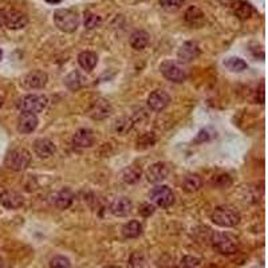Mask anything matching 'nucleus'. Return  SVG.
<instances>
[{"label": "nucleus", "instance_id": "nucleus-1", "mask_svg": "<svg viewBox=\"0 0 268 268\" xmlns=\"http://www.w3.org/2000/svg\"><path fill=\"white\" fill-rule=\"evenodd\" d=\"M210 241L214 249L221 255H233L239 251V240L229 232H213Z\"/></svg>", "mask_w": 268, "mask_h": 268}, {"label": "nucleus", "instance_id": "nucleus-2", "mask_svg": "<svg viewBox=\"0 0 268 268\" xmlns=\"http://www.w3.org/2000/svg\"><path fill=\"white\" fill-rule=\"evenodd\" d=\"M210 220L219 227L231 228L240 223V213L233 206H217L210 214Z\"/></svg>", "mask_w": 268, "mask_h": 268}, {"label": "nucleus", "instance_id": "nucleus-3", "mask_svg": "<svg viewBox=\"0 0 268 268\" xmlns=\"http://www.w3.org/2000/svg\"><path fill=\"white\" fill-rule=\"evenodd\" d=\"M31 164V154L29 150L23 148H17L10 150L5 158V165L10 170L14 172H22L26 170Z\"/></svg>", "mask_w": 268, "mask_h": 268}, {"label": "nucleus", "instance_id": "nucleus-4", "mask_svg": "<svg viewBox=\"0 0 268 268\" xmlns=\"http://www.w3.org/2000/svg\"><path fill=\"white\" fill-rule=\"evenodd\" d=\"M54 23L63 33H74L79 26V17L73 10H57L54 13Z\"/></svg>", "mask_w": 268, "mask_h": 268}, {"label": "nucleus", "instance_id": "nucleus-5", "mask_svg": "<svg viewBox=\"0 0 268 268\" xmlns=\"http://www.w3.org/2000/svg\"><path fill=\"white\" fill-rule=\"evenodd\" d=\"M47 98L45 95L41 94H30L23 97L22 99H19L18 102V107L22 113H33V114H37V113L43 112L47 106Z\"/></svg>", "mask_w": 268, "mask_h": 268}, {"label": "nucleus", "instance_id": "nucleus-6", "mask_svg": "<svg viewBox=\"0 0 268 268\" xmlns=\"http://www.w3.org/2000/svg\"><path fill=\"white\" fill-rule=\"evenodd\" d=\"M149 197L157 206L161 208H169L174 204V193L169 186L158 185L153 188Z\"/></svg>", "mask_w": 268, "mask_h": 268}, {"label": "nucleus", "instance_id": "nucleus-7", "mask_svg": "<svg viewBox=\"0 0 268 268\" xmlns=\"http://www.w3.org/2000/svg\"><path fill=\"white\" fill-rule=\"evenodd\" d=\"M160 70L161 74L170 82L181 83L186 79V71L178 63L172 62V61H165L161 63Z\"/></svg>", "mask_w": 268, "mask_h": 268}, {"label": "nucleus", "instance_id": "nucleus-8", "mask_svg": "<svg viewBox=\"0 0 268 268\" xmlns=\"http://www.w3.org/2000/svg\"><path fill=\"white\" fill-rule=\"evenodd\" d=\"M113 113V107L110 102L105 98H98L93 101L87 110V114L90 116V118L95 121H102L106 120L107 117H110Z\"/></svg>", "mask_w": 268, "mask_h": 268}, {"label": "nucleus", "instance_id": "nucleus-9", "mask_svg": "<svg viewBox=\"0 0 268 268\" xmlns=\"http://www.w3.org/2000/svg\"><path fill=\"white\" fill-rule=\"evenodd\" d=\"M0 204L7 209H18L23 205V198L17 192L6 189L5 186L0 185Z\"/></svg>", "mask_w": 268, "mask_h": 268}, {"label": "nucleus", "instance_id": "nucleus-10", "mask_svg": "<svg viewBox=\"0 0 268 268\" xmlns=\"http://www.w3.org/2000/svg\"><path fill=\"white\" fill-rule=\"evenodd\" d=\"M29 25V17L22 11L11 10L6 11V23L5 26L10 30H22Z\"/></svg>", "mask_w": 268, "mask_h": 268}, {"label": "nucleus", "instance_id": "nucleus-11", "mask_svg": "<svg viewBox=\"0 0 268 268\" xmlns=\"http://www.w3.org/2000/svg\"><path fill=\"white\" fill-rule=\"evenodd\" d=\"M170 95L164 90H154L148 98V106L154 112H162L169 106Z\"/></svg>", "mask_w": 268, "mask_h": 268}, {"label": "nucleus", "instance_id": "nucleus-12", "mask_svg": "<svg viewBox=\"0 0 268 268\" xmlns=\"http://www.w3.org/2000/svg\"><path fill=\"white\" fill-rule=\"evenodd\" d=\"M168 174H169V168L164 162H156L149 166L146 170V178L152 184H160L164 180H166Z\"/></svg>", "mask_w": 268, "mask_h": 268}, {"label": "nucleus", "instance_id": "nucleus-13", "mask_svg": "<svg viewBox=\"0 0 268 268\" xmlns=\"http://www.w3.org/2000/svg\"><path fill=\"white\" fill-rule=\"evenodd\" d=\"M200 55V47L196 42H185L178 49L177 57L181 63H189Z\"/></svg>", "mask_w": 268, "mask_h": 268}, {"label": "nucleus", "instance_id": "nucleus-14", "mask_svg": "<svg viewBox=\"0 0 268 268\" xmlns=\"http://www.w3.org/2000/svg\"><path fill=\"white\" fill-rule=\"evenodd\" d=\"M34 152L39 158H50L57 152V148L49 138H38L34 141Z\"/></svg>", "mask_w": 268, "mask_h": 268}, {"label": "nucleus", "instance_id": "nucleus-15", "mask_svg": "<svg viewBox=\"0 0 268 268\" xmlns=\"http://www.w3.org/2000/svg\"><path fill=\"white\" fill-rule=\"evenodd\" d=\"M38 124H39V121H38L37 114L22 113L19 121H18V130L22 134H30L38 128Z\"/></svg>", "mask_w": 268, "mask_h": 268}, {"label": "nucleus", "instance_id": "nucleus-16", "mask_svg": "<svg viewBox=\"0 0 268 268\" xmlns=\"http://www.w3.org/2000/svg\"><path fill=\"white\" fill-rule=\"evenodd\" d=\"M94 133L91 132L90 129H79L73 136V144H74V146L81 149L91 148L94 145Z\"/></svg>", "mask_w": 268, "mask_h": 268}, {"label": "nucleus", "instance_id": "nucleus-17", "mask_svg": "<svg viewBox=\"0 0 268 268\" xmlns=\"http://www.w3.org/2000/svg\"><path fill=\"white\" fill-rule=\"evenodd\" d=\"M47 81H49V77L45 71L34 70L26 75L23 83L27 89H42L46 86Z\"/></svg>", "mask_w": 268, "mask_h": 268}, {"label": "nucleus", "instance_id": "nucleus-18", "mask_svg": "<svg viewBox=\"0 0 268 268\" xmlns=\"http://www.w3.org/2000/svg\"><path fill=\"white\" fill-rule=\"evenodd\" d=\"M133 209V202L130 201V198L128 197H118L116 198L114 201L112 202L110 205V212H112L114 216H118V217H125L128 216Z\"/></svg>", "mask_w": 268, "mask_h": 268}, {"label": "nucleus", "instance_id": "nucleus-19", "mask_svg": "<svg viewBox=\"0 0 268 268\" xmlns=\"http://www.w3.org/2000/svg\"><path fill=\"white\" fill-rule=\"evenodd\" d=\"M74 198L75 196L73 193V190L69 189V188H63L62 190H59L58 193L54 196V204L59 209H67L71 206Z\"/></svg>", "mask_w": 268, "mask_h": 268}, {"label": "nucleus", "instance_id": "nucleus-20", "mask_svg": "<svg viewBox=\"0 0 268 268\" xmlns=\"http://www.w3.org/2000/svg\"><path fill=\"white\" fill-rule=\"evenodd\" d=\"M185 22L192 27H200L202 26V23L205 22V15L202 13L201 10L196 7V6H192L189 9L185 11Z\"/></svg>", "mask_w": 268, "mask_h": 268}, {"label": "nucleus", "instance_id": "nucleus-21", "mask_svg": "<svg viewBox=\"0 0 268 268\" xmlns=\"http://www.w3.org/2000/svg\"><path fill=\"white\" fill-rule=\"evenodd\" d=\"M149 42H150V35L144 30L134 31L132 34V37H130V46L137 51L144 50L149 45Z\"/></svg>", "mask_w": 268, "mask_h": 268}, {"label": "nucleus", "instance_id": "nucleus-22", "mask_svg": "<svg viewBox=\"0 0 268 268\" xmlns=\"http://www.w3.org/2000/svg\"><path fill=\"white\" fill-rule=\"evenodd\" d=\"M232 9H233V14L239 18L240 21H247L252 17V13H253L252 6L244 0H236L232 5Z\"/></svg>", "mask_w": 268, "mask_h": 268}, {"label": "nucleus", "instance_id": "nucleus-23", "mask_svg": "<svg viewBox=\"0 0 268 268\" xmlns=\"http://www.w3.org/2000/svg\"><path fill=\"white\" fill-rule=\"evenodd\" d=\"M97 62H98V57L93 51H82L78 55V63L83 70H94V67L97 66Z\"/></svg>", "mask_w": 268, "mask_h": 268}, {"label": "nucleus", "instance_id": "nucleus-24", "mask_svg": "<svg viewBox=\"0 0 268 268\" xmlns=\"http://www.w3.org/2000/svg\"><path fill=\"white\" fill-rule=\"evenodd\" d=\"M202 185V180L197 174H188L184 181H182V189L185 190L186 193H193L197 192Z\"/></svg>", "mask_w": 268, "mask_h": 268}, {"label": "nucleus", "instance_id": "nucleus-25", "mask_svg": "<svg viewBox=\"0 0 268 268\" xmlns=\"http://www.w3.org/2000/svg\"><path fill=\"white\" fill-rule=\"evenodd\" d=\"M141 233H142V225L137 220H132L122 227V235L126 239H136Z\"/></svg>", "mask_w": 268, "mask_h": 268}, {"label": "nucleus", "instance_id": "nucleus-26", "mask_svg": "<svg viewBox=\"0 0 268 268\" xmlns=\"http://www.w3.org/2000/svg\"><path fill=\"white\" fill-rule=\"evenodd\" d=\"M134 126V121L132 118H129V117H121L118 120H116V122L113 124V130L117 134H121V136H124V134H128L130 130Z\"/></svg>", "mask_w": 268, "mask_h": 268}, {"label": "nucleus", "instance_id": "nucleus-27", "mask_svg": "<svg viewBox=\"0 0 268 268\" xmlns=\"http://www.w3.org/2000/svg\"><path fill=\"white\" fill-rule=\"evenodd\" d=\"M65 85H66L70 90L77 91L83 87V85H85V78H83V75L81 74L79 71H73V73H70V74L65 78Z\"/></svg>", "mask_w": 268, "mask_h": 268}, {"label": "nucleus", "instance_id": "nucleus-28", "mask_svg": "<svg viewBox=\"0 0 268 268\" xmlns=\"http://www.w3.org/2000/svg\"><path fill=\"white\" fill-rule=\"evenodd\" d=\"M141 168L137 165H130L122 172V180L126 184H136L141 178Z\"/></svg>", "mask_w": 268, "mask_h": 268}, {"label": "nucleus", "instance_id": "nucleus-29", "mask_svg": "<svg viewBox=\"0 0 268 268\" xmlns=\"http://www.w3.org/2000/svg\"><path fill=\"white\" fill-rule=\"evenodd\" d=\"M102 23V19L99 15L94 13H90V11H87L85 13V21H83V25L86 27L87 30H94L97 27H99Z\"/></svg>", "mask_w": 268, "mask_h": 268}, {"label": "nucleus", "instance_id": "nucleus-30", "mask_svg": "<svg viewBox=\"0 0 268 268\" xmlns=\"http://www.w3.org/2000/svg\"><path fill=\"white\" fill-rule=\"evenodd\" d=\"M224 65L232 71H236V73H240V71H243L247 69V63L244 62L243 59L240 58H229L227 59Z\"/></svg>", "mask_w": 268, "mask_h": 268}, {"label": "nucleus", "instance_id": "nucleus-31", "mask_svg": "<svg viewBox=\"0 0 268 268\" xmlns=\"http://www.w3.org/2000/svg\"><path fill=\"white\" fill-rule=\"evenodd\" d=\"M156 144V136L153 133H145L138 138V149L152 148Z\"/></svg>", "mask_w": 268, "mask_h": 268}, {"label": "nucleus", "instance_id": "nucleus-32", "mask_svg": "<svg viewBox=\"0 0 268 268\" xmlns=\"http://www.w3.org/2000/svg\"><path fill=\"white\" fill-rule=\"evenodd\" d=\"M70 267H71L70 260L67 259L66 256L57 255L50 260V268H70Z\"/></svg>", "mask_w": 268, "mask_h": 268}, {"label": "nucleus", "instance_id": "nucleus-33", "mask_svg": "<svg viewBox=\"0 0 268 268\" xmlns=\"http://www.w3.org/2000/svg\"><path fill=\"white\" fill-rule=\"evenodd\" d=\"M184 3V0H160L161 9H164L168 13H174L180 10V7Z\"/></svg>", "mask_w": 268, "mask_h": 268}, {"label": "nucleus", "instance_id": "nucleus-34", "mask_svg": "<svg viewBox=\"0 0 268 268\" xmlns=\"http://www.w3.org/2000/svg\"><path fill=\"white\" fill-rule=\"evenodd\" d=\"M201 265H202L201 259L194 257V256H185L181 261L182 268H201Z\"/></svg>", "mask_w": 268, "mask_h": 268}, {"label": "nucleus", "instance_id": "nucleus-35", "mask_svg": "<svg viewBox=\"0 0 268 268\" xmlns=\"http://www.w3.org/2000/svg\"><path fill=\"white\" fill-rule=\"evenodd\" d=\"M130 267L132 268H144L145 267V259L144 255L140 252H136L130 259Z\"/></svg>", "mask_w": 268, "mask_h": 268}, {"label": "nucleus", "instance_id": "nucleus-36", "mask_svg": "<svg viewBox=\"0 0 268 268\" xmlns=\"http://www.w3.org/2000/svg\"><path fill=\"white\" fill-rule=\"evenodd\" d=\"M231 177L228 174H220L213 180V185L219 186V188H225V186L231 185Z\"/></svg>", "mask_w": 268, "mask_h": 268}, {"label": "nucleus", "instance_id": "nucleus-37", "mask_svg": "<svg viewBox=\"0 0 268 268\" xmlns=\"http://www.w3.org/2000/svg\"><path fill=\"white\" fill-rule=\"evenodd\" d=\"M153 212H154V205H153V204L145 202V204H142V205L140 206V213L142 214V216H145V217H148V216L153 214Z\"/></svg>", "mask_w": 268, "mask_h": 268}, {"label": "nucleus", "instance_id": "nucleus-38", "mask_svg": "<svg viewBox=\"0 0 268 268\" xmlns=\"http://www.w3.org/2000/svg\"><path fill=\"white\" fill-rule=\"evenodd\" d=\"M6 23V10L0 9V27H3Z\"/></svg>", "mask_w": 268, "mask_h": 268}, {"label": "nucleus", "instance_id": "nucleus-39", "mask_svg": "<svg viewBox=\"0 0 268 268\" xmlns=\"http://www.w3.org/2000/svg\"><path fill=\"white\" fill-rule=\"evenodd\" d=\"M219 2L220 5H223V6H232L233 3H235L236 0H217Z\"/></svg>", "mask_w": 268, "mask_h": 268}, {"label": "nucleus", "instance_id": "nucleus-40", "mask_svg": "<svg viewBox=\"0 0 268 268\" xmlns=\"http://www.w3.org/2000/svg\"><path fill=\"white\" fill-rule=\"evenodd\" d=\"M46 2H49V3H53V5H55V3H61L62 0H46Z\"/></svg>", "mask_w": 268, "mask_h": 268}, {"label": "nucleus", "instance_id": "nucleus-41", "mask_svg": "<svg viewBox=\"0 0 268 268\" xmlns=\"http://www.w3.org/2000/svg\"><path fill=\"white\" fill-rule=\"evenodd\" d=\"M3 101H5V99H3V97H0V107L3 106Z\"/></svg>", "mask_w": 268, "mask_h": 268}, {"label": "nucleus", "instance_id": "nucleus-42", "mask_svg": "<svg viewBox=\"0 0 268 268\" xmlns=\"http://www.w3.org/2000/svg\"><path fill=\"white\" fill-rule=\"evenodd\" d=\"M2 57H3V51L0 50V59H2Z\"/></svg>", "mask_w": 268, "mask_h": 268}]
</instances>
